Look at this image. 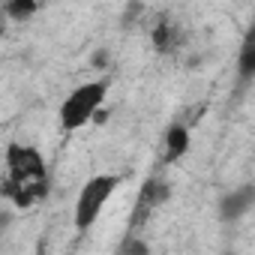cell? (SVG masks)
Listing matches in <instances>:
<instances>
[{
  "mask_svg": "<svg viewBox=\"0 0 255 255\" xmlns=\"http://www.w3.org/2000/svg\"><path fill=\"white\" fill-rule=\"evenodd\" d=\"M39 9V0H6V15L12 21H27Z\"/></svg>",
  "mask_w": 255,
  "mask_h": 255,
  "instance_id": "10",
  "label": "cell"
},
{
  "mask_svg": "<svg viewBox=\"0 0 255 255\" xmlns=\"http://www.w3.org/2000/svg\"><path fill=\"white\" fill-rule=\"evenodd\" d=\"M255 207V183H243L237 189H231L222 201H219V216L225 222H234L240 216H246Z\"/></svg>",
  "mask_w": 255,
  "mask_h": 255,
  "instance_id": "6",
  "label": "cell"
},
{
  "mask_svg": "<svg viewBox=\"0 0 255 255\" xmlns=\"http://www.w3.org/2000/svg\"><path fill=\"white\" fill-rule=\"evenodd\" d=\"M90 66H93V69H105V66H108V51H105V48L93 51V57H90Z\"/></svg>",
  "mask_w": 255,
  "mask_h": 255,
  "instance_id": "12",
  "label": "cell"
},
{
  "mask_svg": "<svg viewBox=\"0 0 255 255\" xmlns=\"http://www.w3.org/2000/svg\"><path fill=\"white\" fill-rule=\"evenodd\" d=\"M117 183H120V180H117L114 174H96V177H90V180L81 186L78 201H75V228H78V231H87V228L99 219V213H102L105 201L114 195Z\"/></svg>",
  "mask_w": 255,
  "mask_h": 255,
  "instance_id": "2",
  "label": "cell"
},
{
  "mask_svg": "<svg viewBox=\"0 0 255 255\" xmlns=\"http://www.w3.org/2000/svg\"><path fill=\"white\" fill-rule=\"evenodd\" d=\"M6 171H9V177L18 180V183L48 177L42 153H39L36 147H30V144H9V147H6Z\"/></svg>",
  "mask_w": 255,
  "mask_h": 255,
  "instance_id": "3",
  "label": "cell"
},
{
  "mask_svg": "<svg viewBox=\"0 0 255 255\" xmlns=\"http://www.w3.org/2000/svg\"><path fill=\"white\" fill-rule=\"evenodd\" d=\"M105 120H108V111H105V108H99V111L93 114V123H99V126H102Z\"/></svg>",
  "mask_w": 255,
  "mask_h": 255,
  "instance_id": "13",
  "label": "cell"
},
{
  "mask_svg": "<svg viewBox=\"0 0 255 255\" xmlns=\"http://www.w3.org/2000/svg\"><path fill=\"white\" fill-rule=\"evenodd\" d=\"M45 195H48V177L18 183V180H12V177L6 174V180H3V198L12 201L15 207H30V204H36V201H42Z\"/></svg>",
  "mask_w": 255,
  "mask_h": 255,
  "instance_id": "5",
  "label": "cell"
},
{
  "mask_svg": "<svg viewBox=\"0 0 255 255\" xmlns=\"http://www.w3.org/2000/svg\"><path fill=\"white\" fill-rule=\"evenodd\" d=\"M189 150V129L183 123H171L165 129V162H177Z\"/></svg>",
  "mask_w": 255,
  "mask_h": 255,
  "instance_id": "7",
  "label": "cell"
},
{
  "mask_svg": "<svg viewBox=\"0 0 255 255\" xmlns=\"http://www.w3.org/2000/svg\"><path fill=\"white\" fill-rule=\"evenodd\" d=\"M150 39H153V48L159 51V54H171L183 39H180V30L162 15L159 21H156V27H153V33H150Z\"/></svg>",
  "mask_w": 255,
  "mask_h": 255,
  "instance_id": "8",
  "label": "cell"
},
{
  "mask_svg": "<svg viewBox=\"0 0 255 255\" xmlns=\"http://www.w3.org/2000/svg\"><path fill=\"white\" fill-rule=\"evenodd\" d=\"M120 252H123V255H126V252L147 255V243H144V240H126V243H120Z\"/></svg>",
  "mask_w": 255,
  "mask_h": 255,
  "instance_id": "11",
  "label": "cell"
},
{
  "mask_svg": "<svg viewBox=\"0 0 255 255\" xmlns=\"http://www.w3.org/2000/svg\"><path fill=\"white\" fill-rule=\"evenodd\" d=\"M105 93H108V81H105V78L87 81V84L75 87V90L66 96V102L60 105V126H63L66 132H72V129H81L84 123H90L93 114L102 108Z\"/></svg>",
  "mask_w": 255,
  "mask_h": 255,
  "instance_id": "1",
  "label": "cell"
},
{
  "mask_svg": "<svg viewBox=\"0 0 255 255\" xmlns=\"http://www.w3.org/2000/svg\"><path fill=\"white\" fill-rule=\"evenodd\" d=\"M237 72H240V78H255V24L246 30V36H243V42H240Z\"/></svg>",
  "mask_w": 255,
  "mask_h": 255,
  "instance_id": "9",
  "label": "cell"
},
{
  "mask_svg": "<svg viewBox=\"0 0 255 255\" xmlns=\"http://www.w3.org/2000/svg\"><path fill=\"white\" fill-rule=\"evenodd\" d=\"M171 198V186L165 183V180H159V177H150L144 186H141V192H138V198H135V207H132V219H129V228L135 231V228H141L165 201Z\"/></svg>",
  "mask_w": 255,
  "mask_h": 255,
  "instance_id": "4",
  "label": "cell"
}]
</instances>
